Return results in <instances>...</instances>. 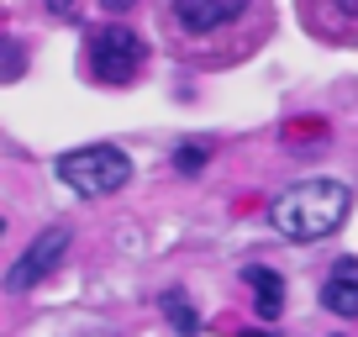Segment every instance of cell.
Returning a JSON list of instances; mask_svg holds the SVG:
<instances>
[{
    "label": "cell",
    "mask_w": 358,
    "mask_h": 337,
    "mask_svg": "<svg viewBox=\"0 0 358 337\" xmlns=\"http://www.w3.org/2000/svg\"><path fill=\"white\" fill-rule=\"evenodd\" d=\"M243 337H274V332H243Z\"/></svg>",
    "instance_id": "cell-13"
},
{
    "label": "cell",
    "mask_w": 358,
    "mask_h": 337,
    "mask_svg": "<svg viewBox=\"0 0 358 337\" xmlns=\"http://www.w3.org/2000/svg\"><path fill=\"white\" fill-rule=\"evenodd\" d=\"M143 58H148L143 37H137L132 27H122V22H106V27H90L85 32V64H90V79H101V85H127V79H137Z\"/></svg>",
    "instance_id": "cell-3"
},
{
    "label": "cell",
    "mask_w": 358,
    "mask_h": 337,
    "mask_svg": "<svg viewBox=\"0 0 358 337\" xmlns=\"http://www.w3.org/2000/svg\"><path fill=\"white\" fill-rule=\"evenodd\" d=\"M48 11L53 16H74V0H48Z\"/></svg>",
    "instance_id": "cell-12"
},
{
    "label": "cell",
    "mask_w": 358,
    "mask_h": 337,
    "mask_svg": "<svg viewBox=\"0 0 358 337\" xmlns=\"http://www.w3.org/2000/svg\"><path fill=\"white\" fill-rule=\"evenodd\" d=\"M243 280L253 285V301H258V311H264V322H274V316L285 311V280L274 269H264V264H248Z\"/></svg>",
    "instance_id": "cell-7"
},
{
    "label": "cell",
    "mask_w": 358,
    "mask_h": 337,
    "mask_svg": "<svg viewBox=\"0 0 358 337\" xmlns=\"http://www.w3.org/2000/svg\"><path fill=\"white\" fill-rule=\"evenodd\" d=\"M101 6H106V11H111V16H122V11H132L137 0H101Z\"/></svg>",
    "instance_id": "cell-11"
},
{
    "label": "cell",
    "mask_w": 358,
    "mask_h": 337,
    "mask_svg": "<svg viewBox=\"0 0 358 337\" xmlns=\"http://www.w3.org/2000/svg\"><path fill=\"white\" fill-rule=\"evenodd\" d=\"M316 6H327V11H332L348 32H358V0H316Z\"/></svg>",
    "instance_id": "cell-9"
},
{
    "label": "cell",
    "mask_w": 358,
    "mask_h": 337,
    "mask_svg": "<svg viewBox=\"0 0 358 337\" xmlns=\"http://www.w3.org/2000/svg\"><path fill=\"white\" fill-rule=\"evenodd\" d=\"M69 243H74V232H69V227H48L43 237H32V243H27V253L6 269V290H11V295L37 290V285L58 269V259L69 253Z\"/></svg>",
    "instance_id": "cell-4"
},
{
    "label": "cell",
    "mask_w": 358,
    "mask_h": 337,
    "mask_svg": "<svg viewBox=\"0 0 358 337\" xmlns=\"http://www.w3.org/2000/svg\"><path fill=\"white\" fill-rule=\"evenodd\" d=\"M53 174H58L74 195L101 201V195L127 190V180H132V158H127V148H116V143H85V148L58 153Z\"/></svg>",
    "instance_id": "cell-2"
},
{
    "label": "cell",
    "mask_w": 358,
    "mask_h": 337,
    "mask_svg": "<svg viewBox=\"0 0 358 337\" xmlns=\"http://www.w3.org/2000/svg\"><path fill=\"white\" fill-rule=\"evenodd\" d=\"M253 6H258V0H174V22H179V32H185V37L211 43V37L232 32Z\"/></svg>",
    "instance_id": "cell-5"
},
{
    "label": "cell",
    "mask_w": 358,
    "mask_h": 337,
    "mask_svg": "<svg viewBox=\"0 0 358 337\" xmlns=\"http://www.w3.org/2000/svg\"><path fill=\"white\" fill-rule=\"evenodd\" d=\"M174 168H179V174H195V168H206V148L185 143V148L174 153Z\"/></svg>",
    "instance_id": "cell-10"
},
{
    "label": "cell",
    "mask_w": 358,
    "mask_h": 337,
    "mask_svg": "<svg viewBox=\"0 0 358 337\" xmlns=\"http://www.w3.org/2000/svg\"><path fill=\"white\" fill-rule=\"evenodd\" d=\"M353 211V190L343 180H301L268 201V227L290 243H322Z\"/></svg>",
    "instance_id": "cell-1"
},
{
    "label": "cell",
    "mask_w": 358,
    "mask_h": 337,
    "mask_svg": "<svg viewBox=\"0 0 358 337\" xmlns=\"http://www.w3.org/2000/svg\"><path fill=\"white\" fill-rule=\"evenodd\" d=\"M164 316L174 322V332H179V337H195V332H201V316H195V306L185 301L179 290H169V295H164Z\"/></svg>",
    "instance_id": "cell-8"
},
{
    "label": "cell",
    "mask_w": 358,
    "mask_h": 337,
    "mask_svg": "<svg viewBox=\"0 0 358 337\" xmlns=\"http://www.w3.org/2000/svg\"><path fill=\"white\" fill-rule=\"evenodd\" d=\"M322 306L337 316H358V259H343L322 285Z\"/></svg>",
    "instance_id": "cell-6"
}]
</instances>
